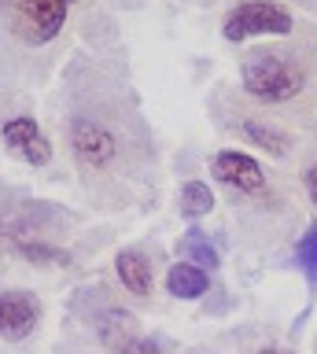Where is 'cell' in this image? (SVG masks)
Masks as SVG:
<instances>
[{"label":"cell","instance_id":"cell-1","mask_svg":"<svg viewBox=\"0 0 317 354\" xmlns=\"http://www.w3.org/2000/svg\"><path fill=\"white\" fill-rule=\"evenodd\" d=\"M240 77H244L247 96L258 100V104H269V107L295 100L306 85L302 66L284 52H251L240 63Z\"/></svg>","mask_w":317,"mask_h":354},{"label":"cell","instance_id":"cell-2","mask_svg":"<svg viewBox=\"0 0 317 354\" xmlns=\"http://www.w3.org/2000/svg\"><path fill=\"white\" fill-rule=\"evenodd\" d=\"M295 30L291 11L277 0H244L222 22L225 41H251V37H288Z\"/></svg>","mask_w":317,"mask_h":354},{"label":"cell","instance_id":"cell-3","mask_svg":"<svg viewBox=\"0 0 317 354\" xmlns=\"http://www.w3.org/2000/svg\"><path fill=\"white\" fill-rule=\"evenodd\" d=\"M70 4L74 0H8L15 26L30 44H48L52 37H59V30L67 26Z\"/></svg>","mask_w":317,"mask_h":354},{"label":"cell","instance_id":"cell-4","mask_svg":"<svg viewBox=\"0 0 317 354\" xmlns=\"http://www.w3.org/2000/svg\"><path fill=\"white\" fill-rule=\"evenodd\" d=\"M41 299L34 292H23V288H15V292H0V339H26L34 336V328L41 325Z\"/></svg>","mask_w":317,"mask_h":354},{"label":"cell","instance_id":"cell-5","mask_svg":"<svg viewBox=\"0 0 317 354\" xmlns=\"http://www.w3.org/2000/svg\"><path fill=\"white\" fill-rule=\"evenodd\" d=\"M211 174L222 185L236 188V192H244V196H255V192L266 188V170H262V162L247 151H233V148L218 151L211 159Z\"/></svg>","mask_w":317,"mask_h":354},{"label":"cell","instance_id":"cell-6","mask_svg":"<svg viewBox=\"0 0 317 354\" xmlns=\"http://www.w3.org/2000/svg\"><path fill=\"white\" fill-rule=\"evenodd\" d=\"M0 137H4L8 151H12L15 159H23V162H30V166L52 162V144H48V137L41 133V126H37L30 115L8 118L4 126H0Z\"/></svg>","mask_w":317,"mask_h":354},{"label":"cell","instance_id":"cell-7","mask_svg":"<svg viewBox=\"0 0 317 354\" xmlns=\"http://www.w3.org/2000/svg\"><path fill=\"white\" fill-rule=\"evenodd\" d=\"M70 148H74V155H78V162L85 170H100V166H107L118 155V140L100 126V122L81 118V122H74V129H70Z\"/></svg>","mask_w":317,"mask_h":354},{"label":"cell","instance_id":"cell-8","mask_svg":"<svg viewBox=\"0 0 317 354\" xmlns=\"http://www.w3.org/2000/svg\"><path fill=\"white\" fill-rule=\"evenodd\" d=\"M115 273H118V281H122L126 292H133V295H151V288H155L151 262L144 259V251H137V248H126V251L115 254Z\"/></svg>","mask_w":317,"mask_h":354},{"label":"cell","instance_id":"cell-9","mask_svg":"<svg viewBox=\"0 0 317 354\" xmlns=\"http://www.w3.org/2000/svg\"><path fill=\"white\" fill-rule=\"evenodd\" d=\"M206 284H211L206 270H200V266H192V262H177V266H170V273H166V292L173 299H200L206 292Z\"/></svg>","mask_w":317,"mask_h":354},{"label":"cell","instance_id":"cell-10","mask_svg":"<svg viewBox=\"0 0 317 354\" xmlns=\"http://www.w3.org/2000/svg\"><path fill=\"white\" fill-rule=\"evenodd\" d=\"M240 129H244V137L255 144V148H266V151H273V155H288V151H291V137H288L280 126H273V122L247 118Z\"/></svg>","mask_w":317,"mask_h":354},{"label":"cell","instance_id":"cell-11","mask_svg":"<svg viewBox=\"0 0 317 354\" xmlns=\"http://www.w3.org/2000/svg\"><path fill=\"white\" fill-rule=\"evenodd\" d=\"M181 254H184V262L200 266V270H214V266H218V251L211 248V240H206L200 229H189V232H184Z\"/></svg>","mask_w":317,"mask_h":354},{"label":"cell","instance_id":"cell-12","mask_svg":"<svg viewBox=\"0 0 317 354\" xmlns=\"http://www.w3.org/2000/svg\"><path fill=\"white\" fill-rule=\"evenodd\" d=\"M211 210H214L211 185L189 181V185L181 188V214H184V218H203V214H211Z\"/></svg>","mask_w":317,"mask_h":354},{"label":"cell","instance_id":"cell-13","mask_svg":"<svg viewBox=\"0 0 317 354\" xmlns=\"http://www.w3.org/2000/svg\"><path fill=\"white\" fill-rule=\"evenodd\" d=\"M15 251L23 254V259H30V262H41V266H67L70 259H67V251L63 248H52V243H45V240H23L19 236L15 240Z\"/></svg>","mask_w":317,"mask_h":354},{"label":"cell","instance_id":"cell-14","mask_svg":"<svg viewBox=\"0 0 317 354\" xmlns=\"http://www.w3.org/2000/svg\"><path fill=\"white\" fill-rule=\"evenodd\" d=\"M295 259H299V270L306 273V281L317 288V225H310L295 243Z\"/></svg>","mask_w":317,"mask_h":354},{"label":"cell","instance_id":"cell-15","mask_svg":"<svg viewBox=\"0 0 317 354\" xmlns=\"http://www.w3.org/2000/svg\"><path fill=\"white\" fill-rule=\"evenodd\" d=\"M118 354H159V343L148 339V336H129L122 347H118Z\"/></svg>","mask_w":317,"mask_h":354},{"label":"cell","instance_id":"cell-16","mask_svg":"<svg viewBox=\"0 0 317 354\" xmlns=\"http://www.w3.org/2000/svg\"><path fill=\"white\" fill-rule=\"evenodd\" d=\"M306 192H310V199H314V207H317V166H310V170H306Z\"/></svg>","mask_w":317,"mask_h":354},{"label":"cell","instance_id":"cell-17","mask_svg":"<svg viewBox=\"0 0 317 354\" xmlns=\"http://www.w3.org/2000/svg\"><path fill=\"white\" fill-rule=\"evenodd\" d=\"M258 354H291V351H269V347H266V351H258Z\"/></svg>","mask_w":317,"mask_h":354}]
</instances>
